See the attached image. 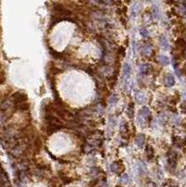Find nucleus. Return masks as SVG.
<instances>
[{
  "instance_id": "9d476101",
  "label": "nucleus",
  "mask_w": 186,
  "mask_h": 187,
  "mask_svg": "<svg viewBox=\"0 0 186 187\" xmlns=\"http://www.w3.org/2000/svg\"><path fill=\"white\" fill-rule=\"evenodd\" d=\"M161 41H163V42H162V47L165 48H167V46H168V44H167V41L166 38L162 37V39H161Z\"/></svg>"
},
{
  "instance_id": "2eb2a0df",
  "label": "nucleus",
  "mask_w": 186,
  "mask_h": 187,
  "mask_svg": "<svg viewBox=\"0 0 186 187\" xmlns=\"http://www.w3.org/2000/svg\"><path fill=\"white\" fill-rule=\"evenodd\" d=\"M0 67H1V64H0Z\"/></svg>"
},
{
  "instance_id": "0eeeda50",
  "label": "nucleus",
  "mask_w": 186,
  "mask_h": 187,
  "mask_svg": "<svg viewBox=\"0 0 186 187\" xmlns=\"http://www.w3.org/2000/svg\"><path fill=\"white\" fill-rule=\"evenodd\" d=\"M146 154H147V156H148V158H152L153 156H154V151H153L152 148H150V147L147 148Z\"/></svg>"
},
{
  "instance_id": "20e7f679",
  "label": "nucleus",
  "mask_w": 186,
  "mask_h": 187,
  "mask_svg": "<svg viewBox=\"0 0 186 187\" xmlns=\"http://www.w3.org/2000/svg\"><path fill=\"white\" fill-rule=\"evenodd\" d=\"M144 141H145V137L143 136L142 134H141V135L136 138V144L140 148H142L143 146V144H144Z\"/></svg>"
},
{
  "instance_id": "1a4fd4ad",
  "label": "nucleus",
  "mask_w": 186,
  "mask_h": 187,
  "mask_svg": "<svg viewBox=\"0 0 186 187\" xmlns=\"http://www.w3.org/2000/svg\"><path fill=\"white\" fill-rule=\"evenodd\" d=\"M149 70V65H147V64H143V65H142L141 66V71H142V73H146L147 71Z\"/></svg>"
},
{
  "instance_id": "7ed1b4c3",
  "label": "nucleus",
  "mask_w": 186,
  "mask_h": 187,
  "mask_svg": "<svg viewBox=\"0 0 186 187\" xmlns=\"http://www.w3.org/2000/svg\"><path fill=\"white\" fill-rule=\"evenodd\" d=\"M165 83H166V86L167 87H172L175 84V78L171 75H168L167 76L166 79H165Z\"/></svg>"
},
{
  "instance_id": "f257e3e1",
  "label": "nucleus",
  "mask_w": 186,
  "mask_h": 187,
  "mask_svg": "<svg viewBox=\"0 0 186 187\" xmlns=\"http://www.w3.org/2000/svg\"><path fill=\"white\" fill-rule=\"evenodd\" d=\"M12 101L14 103V105H18L23 103H27V96L23 92H16L12 96Z\"/></svg>"
},
{
  "instance_id": "f03ea898",
  "label": "nucleus",
  "mask_w": 186,
  "mask_h": 187,
  "mask_svg": "<svg viewBox=\"0 0 186 187\" xmlns=\"http://www.w3.org/2000/svg\"><path fill=\"white\" fill-rule=\"evenodd\" d=\"M176 46H177V48H180L181 51L186 50V41L184 39H182V38H180V39L177 40Z\"/></svg>"
},
{
  "instance_id": "4468645a",
  "label": "nucleus",
  "mask_w": 186,
  "mask_h": 187,
  "mask_svg": "<svg viewBox=\"0 0 186 187\" xmlns=\"http://www.w3.org/2000/svg\"><path fill=\"white\" fill-rule=\"evenodd\" d=\"M185 113H186V107H185Z\"/></svg>"
},
{
  "instance_id": "f8f14e48",
  "label": "nucleus",
  "mask_w": 186,
  "mask_h": 187,
  "mask_svg": "<svg viewBox=\"0 0 186 187\" xmlns=\"http://www.w3.org/2000/svg\"><path fill=\"white\" fill-rule=\"evenodd\" d=\"M128 111H130V112H133V109H132V106H131V105H130V106H129V107H128ZM128 114H129V116H130V117H131V116H132V115H131V114H132V113H128Z\"/></svg>"
},
{
  "instance_id": "6e6552de",
  "label": "nucleus",
  "mask_w": 186,
  "mask_h": 187,
  "mask_svg": "<svg viewBox=\"0 0 186 187\" xmlns=\"http://www.w3.org/2000/svg\"><path fill=\"white\" fill-rule=\"evenodd\" d=\"M128 180H129V178H128V176L127 174H124V175H123L122 177H121V182H122L123 183H128V182H129Z\"/></svg>"
},
{
  "instance_id": "9b49d317",
  "label": "nucleus",
  "mask_w": 186,
  "mask_h": 187,
  "mask_svg": "<svg viewBox=\"0 0 186 187\" xmlns=\"http://www.w3.org/2000/svg\"><path fill=\"white\" fill-rule=\"evenodd\" d=\"M4 79H5V76H4V75H1V74H0V84H2V82L3 81H4Z\"/></svg>"
},
{
  "instance_id": "39448f33",
  "label": "nucleus",
  "mask_w": 186,
  "mask_h": 187,
  "mask_svg": "<svg viewBox=\"0 0 186 187\" xmlns=\"http://www.w3.org/2000/svg\"><path fill=\"white\" fill-rule=\"evenodd\" d=\"M111 170L115 172V173H117L119 171V165H116V162H115L111 165Z\"/></svg>"
},
{
  "instance_id": "423d86ee",
  "label": "nucleus",
  "mask_w": 186,
  "mask_h": 187,
  "mask_svg": "<svg viewBox=\"0 0 186 187\" xmlns=\"http://www.w3.org/2000/svg\"><path fill=\"white\" fill-rule=\"evenodd\" d=\"M159 60H161V61H159V62L162 63V64L167 65V64H168V63H169V60H168L167 57H165V56H160Z\"/></svg>"
},
{
  "instance_id": "ddd939ff",
  "label": "nucleus",
  "mask_w": 186,
  "mask_h": 187,
  "mask_svg": "<svg viewBox=\"0 0 186 187\" xmlns=\"http://www.w3.org/2000/svg\"><path fill=\"white\" fill-rule=\"evenodd\" d=\"M184 70H185V72H186V65L184 66Z\"/></svg>"
}]
</instances>
